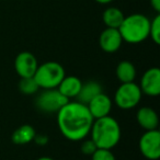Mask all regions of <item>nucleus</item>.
<instances>
[{"mask_svg":"<svg viewBox=\"0 0 160 160\" xmlns=\"http://www.w3.org/2000/svg\"><path fill=\"white\" fill-rule=\"evenodd\" d=\"M142 92L135 82L121 83L114 94V102L122 110H132L142 100Z\"/></svg>","mask_w":160,"mask_h":160,"instance_id":"nucleus-5","label":"nucleus"},{"mask_svg":"<svg viewBox=\"0 0 160 160\" xmlns=\"http://www.w3.org/2000/svg\"><path fill=\"white\" fill-rule=\"evenodd\" d=\"M149 38L157 45L160 44V14L157 13L156 17L150 21L149 28Z\"/></svg>","mask_w":160,"mask_h":160,"instance_id":"nucleus-19","label":"nucleus"},{"mask_svg":"<svg viewBox=\"0 0 160 160\" xmlns=\"http://www.w3.org/2000/svg\"><path fill=\"white\" fill-rule=\"evenodd\" d=\"M89 135L98 148L112 149L121 139V126L118 121L110 115L96 118Z\"/></svg>","mask_w":160,"mask_h":160,"instance_id":"nucleus-2","label":"nucleus"},{"mask_svg":"<svg viewBox=\"0 0 160 160\" xmlns=\"http://www.w3.org/2000/svg\"><path fill=\"white\" fill-rule=\"evenodd\" d=\"M98 149L97 145L94 144L93 140L90 138V139H82L81 140V145H80V150L83 155L86 156H92L94 151Z\"/></svg>","mask_w":160,"mask_h":160,"instance_id":"nucleus-21","label":"nucleus"},{"mask_svg":"<svg viewBox=\"0 0 160 160\" xmlns=\"http://www.w3.org/2000/svg\"><path fill=\"white\" fill-rule=\"evenodd\" d=\"M66 76L64 67L57 62H46L38 65L33 78L40 89H56Z\"/></svg>","mask_w":160,"mask_h":160,"instance_id":"nucleus-4","label":"nucleus"},{"mask_svg":"<svg viewBox=\"0 0 160 160\" xmlns=\"http://www.w3.org/2000/svg\"><path fill=\"white\" fill-rule=\"evenodd\" d=\"M89 112L91 113L92 118H104V116L110 115V112L112 110V100L109 96L101 92L97 94L91 101L87 104Z\"/></svg>","mask_w":160,"mask_h":160,"instance_id":"nucleus-11","label":"nucleus"},{"mask_svg":"<svg viewBox=\"0 0 160 160\" xmlns=\"http://www.w3.org/2000/svg\"><path fill=\"white\" fill-rule=\"evenodd\" d=\"M123 38L118 29L105 28L99 36V44L105 53H115L120 49Z\"/></svg>","mask_w":160,"mask_h":160,"instance_id":"nucleus-10","label":"nucleus"},{"mask_svg":"<svg viewBox=\"0 0 160 160\" xmlns=\"http://www.w3.org/2000/svg\"><path fill=\"white\" fill-rule=\"evenodd\" d=\"M82 86V81L76 76H65L58 85L57 90L69 101L76 99Z\"/></svg>","mask_w":160,"mask_h":160,"instance_id":"nucleus-12","label":"nucleus"},{"mask_svg":"<svg viewBox=\"0 0 160 160\" xmlns=\"http://www.w3.org/2000/svg\"><path fill=\"white\" fill-rule=\"evenodd\" d=\"M139 150L146 159L157 160L160 157V132L158 129L146 131L140 137Z\"/></svg>","mask_w":160,"mask_h":160,"instance_id":"nucleus-7","label":"nucleus"},{"mask_svg":"<svg viewBox=\"0 0 160 160\" xmlns=\"http://www.w3.org/2000/svg\"><path fill=\"white\" fill-rule=\"evenodd\" d=\"M56 114L58 128L65 138L71 142H81L89 136L94 118L86 104L68 101Z\"/></svg>","mask_w":160,"mask_h":160,"instance_id":"nucleus-1","label":"nucleus"},{"mask_svg":"<svg viewBox=\"0 0 160 160\" xmlns=\"http://www.w3.org/2000/svg\"><path fill=\"white\" fill-rule=\"evenodd\" d=\"M96 2L100 3V5H108V3H111L114 0H94Z\"/></svg>","mask_w":160,"mask_h":160,"instance_id":"nucleus-24","label":"nucleus"},{"mask_svg":"<svg viewBox=\"0 0 160 160\" xmlns=\"http://www.w3.org/2000/svg\"><path fill=\"white\" fill-rule=\"evenodd\" d=\"M125 16L121 9L116 7H109L103 11L102 20L107 28L112 29H118L122 24Z\"/></svg>","mask_w":160,"mask_h":160,"instance_id":"nucleus-16","label":"nucleus"},{"mask_svg":"<svg viewBox=\"0 0 160 160\" xmlns=\"http://www.w3.org/2000/svg\"><path fill=\"white\" fill-rule=\"evenodd\" d=\"M92 160H116L114 153L111 151V149H103L98 148L91 156Z\"/></svg>","mask_w":160,"mask_h":160,"instance_id":"nucleus-20","label":"nucleus"},{"mask_svg":"<svg viewBox=\"0 0 160 160\" xmlns=\"http://www.w3.org/2000/svg\"><path fill=\"white\" fill-rule=\"evenodd\" d=\"M150 20L142 13H133L125 17L118 28L123 41L129 44H139L149 38Z\"/></svg>","mask_w":160,"mask_h":160,"instance_id":"nucleus-3","label":"nucleus"},{"mask_svg":"<svg viewBox=\"0 0 160 160\" xmlns=\"http://www.w3.org/2000/svg\"><path fill=\"white\" fill-rule=\"evenodd\" d=\"M150 6L157 13H160V0H150Z\"/></svg>","mask_w":160,"mask_h":160,"instance_id":"nucleus-23","label":"nucleus"},{"mask_svg":"<svg viewBox=\"0 0 160 160\" xmlns=\"http://www.w3.org/2000/svg\"><path fill=\"white\" fill-rule=\"evenodd\" d=\"M36 160H54L53 158H51V157H41V158H38V159H36Z\"/></svg>","mask_w":160,"mask_h":160,"instance_id":"nucleus-25","label":"nucleus"},{"mask_svg":"<svg viewBox=\"0 0 160 160\" xmlns=\"http://www.w3.org/2000/svg\"><path fill=\"white\" fill-rule=\"evenodd\" d=\"M101 92H102V86L98 81H94V80L87 81L86 83H82L79 94L76 98L77 99L76 101L87 105L97 94L101 93Z\"/></svg>","mask_w":160,"mask_h":160,"instance_id":"nucleus-14","label":"nucleus"},{"mask_svg":"<svg viewBox=\"0 0 160 160\" xmlns=\"http://www.w3.org/2000/svg\"><path fill=\"white\" fill-rule=\"evenodd\" d=\"M115 73L121 83L133 82L136 78V68L133 62L128 60H123L118 62V65L116 66Z\"/></svg>","mask_w":160,"mask_h":160,"instance_id":"nucleus-17","label":"nucleus"},{"mask_svg":"<svg viewBox=\"0 0 160 160\" xmlns=\"http://www.w3.org/2000/svg\"><path fill=\"white\" fill-rule=\"evenodd\" d=\"M139 88L142 93L149 97H157L160 94V69L152 67L146 70L140 79Z\"/></svg>","mask_w":160,"mask_h":160,"instance_id":"nucleus-9","label":"nucleus"},{"mask_svg":"<svg viewBox=\"0 0 160 160\" xmlns=\"http://www.w3.org/2000/svg\"><path fill=\"white\" fill-rule=\"evenodd\" d=\"M36 135V132L33 126L29 124H24L22 126L18 127L13 132L11 136V140L16 145H27L29 142H33L34 137Z\"/></svg>","mask_w":160,"mask_h":160,"instance_id":"nucleus-15","label":"nucleus"},{"mask_svg":"<svg viewBox=\"0 0 160 160\" xmlns=\"http://www.w3.org/2000/svg\"><path fill=\"white\" fill-rule=\"evenodd\" d=\"M136 118L142 128L145 131H152L158 129L159 126V116L157 112L149 107H142L137 111Z\"/></svg>","mask_w":160,"mask_h":160,"instance_id":"nucleus-13","label":"nucleus"},{"mask_svg":"<svg viewBox=\"0 0 160 160\" xmlns=\"http://www.w3.org/2000/svg\"><path fill=\"white\" fill-rule=\"evenodd\" d=\"M34 142L40 146H44L48 142V137L46 135H43V134H36L34 137Z\"/></svg>","mask_w":160,"mask_h":160,"instance_id":"nucleus-22","label":"nucleus"},{"mask_svg":"<svg viewBox=\"0 0 160 160\" xmlns=\"http://www.w3.org/2000/svg\"><path fill=\"white\" fill-rule=\"evenodd\" d=\"M38 66V59L30 52H21L14 59V69L20 78L33 77Z\"/></svg>","mask_w":160,"mask_h":160,"instance_id":"nucleus-8","label":"nucleus"},{"mask_svg":"<svg viewBox=\"0 0 160 160\" xmlns=\"http://www.w3.org/2000/svg\"><path fill=\"white\" fill-rule=\"evenodd\" d=\"M66 99L56 89H44L35 99V107L43 113H57L67 102Z\"/></svg>","mask_w":160,"mask_h":160,"instance_id":"nucleus-6","label":"nucleus"},{"mask_svg":"<svg viewBox=\"0 0 160 160\" xmlns=\"http://www.w3.org/2000/svg\"><path fill=\"white\" fill-rule=\"evenodd\" d=\"M19 90L22 92L23 94H27V96H31L40 90L38 83L34 80L33 77L29 78H21L20 82H19Z\"/></svg>","mask_w":160,"mask_h":160,"instance_id":"nucleus-18","label":"nucleus"}]
</instances>
